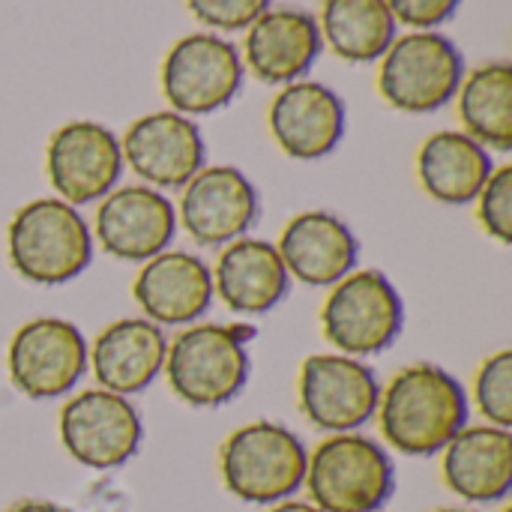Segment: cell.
Returning a JSON list of instances; mask_svg holds the SVG:
<instances>
[{"mask_svg": "<svg viewBox=\"0 0 512 512\" xmlns=\"http://www.w3.org/2000/svg\"><path fill=\"white\" fill-rule=\"evenodd\" d=\"M291 279L309 288H333L357 267L360 243L354 231L327 210L297 213L276 243Z\"/></svg>", "mask_w": 512, "mask_h": 512, "instance_id": "cell-19", "label": "cell"}, {"mask_svg": "<svg viewBox=\"0 0 512 512\" xmlns=\"http://www.w3.org/2000/svg\"><path fill=\"white\" fill-rule=\"evenodd\" d=\"M165 354L168 339L159 324L147 318H120L96 336L90 366L102 390L129 399L162 375Z\"/></svg>", "mask_w": 512, "mask_h": 512, "instance_id": "cell-20", "label": "cell"}, {"mask_svg": "<svg viewBox=\"0 0 512 512\" xmlns=\"http://www.w3.org/2000/svg\"><path fill=\"white\" fill-rule=\"evenodd\" d=\"M141 438L144 426L135 405L111 390H84L60 408V441L84 468L111 471L126 465Z\"/></svg>", "mask_w": 512, "mask_h": 512, "instance_id": "cell-10", "label": "cell"}, {"mask_svg": "<svg viewBox=\"0 0 512 512\" xmlns=\"http://www.w3.org/2000/svg\"><path fill=\"white\" fill-rule=\"evenodd\" d=\"M405 324V306L381 270H351L339 279L324 306L321 330L324 339L345 357H375L387 351Z\"/></svg>", "mask_w": 512, "mask_h": 512, "instance_id": "cell-6", "label": "cell"}, {"mask_svg": "<svg viewBox=\"0 0 512 512\" xmlns=\"http://www.w3.org/2000/svg\"><path fill=\"white\" fill-rule=\"evenodd\" d=\"M120 150L123 165H129L153 189H183L207 159L201 129L177 111H153L138 117L126 129Z\"/></svg>", "mask_w": 512, "mask_h": 512, "instance_id": "cell-13", "label": "cell"}, {"mask_svg": "<svg viewBox=\"0 0 512 512\" xmlns=\"http://www.w3.org/2000/svg\"><path fill=\"white\" fill-rule=\"evenodd\" d=\"M474 396L480 414L489 426L510 429L512 426V351H498L483 360L474 378Z\"/></svg>", "mask_w": 512, "mask_h": 512, "instance_id": "cell-26", "label": "cell"}, {"mask_svg": "<svg viewBox=\"0 0 512 512\" xmlns=\"http://www.w3.org/2000/svg\"><path fill=\"white\" fill-rule=\"evenodd\" d=\"M435 512H471V510H456V507H444V510H435Z\"/></svg>", "mask_w": 512, "mask_h": 512, "instance_id": "cell-32", "label": "cell"}, {"mask_svg": "<svg viewBox=\"0 0 512 512\" xmlns=\"http://www.w3.org/2000/svg\"><path fill=\"white\" fill-rule=\"evenodd\" d=\"M90 348L81 330L63 318H33L21 324L6 351V369L27 399H57L81 384Z\"/></svg>", "mask_w": 512, "mask_h": 512, "instance_id": "cell-9", "label": "cell"}, {"mask_svg": "<svg viewBox=\"0 0 512 512\" xmlns=\"http://www.w3.org/2000/svg\"><path fill=\"white\" fill-rule=\"evenodd\" d=\"M492 171V153L471 135L453 129L429 135L417 153V174L426 195L450 207L477 201Z\"/></svg>", "mask_w": 512, "mask_h": 512, "instance_id": "cell-23", "label": "cell"}, {"mask_svg": "<svg viewBox=\"0 0 512 512\" xmlns=\"http://www.w3.org/2000/svg\"><path fill=\"white\" fill-rule=\"evenodd\" d=\"M132 297L159 327H183L198 321L213 300V273L192 252L165 249L141 264Z\"/></svg>", "mask_w": 512, "mask_h": 512, "instance_id": "cell-18", "label": "cell"}, {"mask_svg": "<svg viewBox=\"0 0 512 512\" xmlns=\"http://www.w3.org/2000/svg\"><path fill=\"white\" fill-rule=\"evenodd\" d=\"M45 171L60 201L72 207L99 201L123 174L120 138L96 120H69L48 141Z\"/></svg>", "mask_w": 512, "mask_h": 512, "instance_id": "cell-12", "label": "cell"}, {"mask_svg": "<svg viewBox=\"0 0 512 512\" xmlns=\"http://www.w3.org/2000/svg\"><path fill=\"white\" fill-rule=\"evenodd\" d=\"M270 135L279 150L291 159H321L330 156L345 138V102L336 90L321 81H291L285 84L267 111Z\"/></svg>", "mask_w": 512, "mask_h": 512, "instance_id": "cell-16", "label": "cell"}, {"mask_svg": "<svg viewBox=\"0 0 512 512\" xmlns=\"http://www.w3.org/2000/svg\"><path fill=\"white\" fill-rule=\"evenodd\" d=\"M267 512H321L312 501H294V498H288V501H279V504H273Z\"/></svg>", "mask_w": 512, "mask_h": 512, "instance_id": "cell-31", "label": "cell"}, {"mask_svg": "<svg viewBox=\"0 0 512 512\" xmlns=\"http://www.w3.org/2000/svg\"><path fill=\"white\" fill-rule=\"evenodd\" d=\"M180 225L198 246H228L258 219V192L234 165L201 168L180 195Z\"/></svg>", "mask_w": 512, "mask_h": 512, "instance_id": "cell-14", "label": "cell"}, {"mask_svg": "<svg viewBox=\"0 0 512 512\" xmlns=\"http://www.w3.org/2000/svg\"><path fill=\"white\" fill-rule=\"evenodd\" d=\"M321 39L348 63L381 60L396 39V18L387 0H324Z\"/></svg>", "mask_w": 512, "mask_h": 512, "instance_id": "cell-24", "label": "cell"}, {"mask_svg": "<svg viewBox=\"0 0 512 512\" xmlns=\"http://www.w3.org/2000/svg\"><path fill=\"white\" fill-rule=\"evenodd\" d=\"M6 252L24 282L57 288L90 267L93 234L78 207L60 198H36L12 216Z\"/></svg>", "mask_w": 512, "mask_h": 512, "instance_id": "cell-3", "label": "cell"}, {"mask_svg": "<svg viewBox=\"0 0 512 512\" xmlns=\"http://www.w3.org/2000/svg\"><path fill=\"white\" fill-rule=\"evenodd\" d=\"M456 96L465 135L486 150H512V66L507 60L483 63L468 72Z\"/></svg>", "mask_w": 512, "mask_h": 512, "instance_id": "cell-25", "label": "cell"}, {"mask_svg": "<svg viewBox=\"0 0 512 512\" xmlns=\"http://www.w3.org/2000/svg\"><path fill=\"white\" fill-rule=\"evenodd\" d=\"M189 12L213 30H246L255 18H261L273 0H186Z\"/></svg>", "mask_w": 512, "mask_h": 512, "instance_id": "cell-28", "label": "cell"}, {"mask_svg": "<svg viewBox=\"0 0 512 512\" xmlns=\"http://www.w3.org/2000/svg\"><path fill=\"white\" fill-rule=\"evenodd\" d=\"M396 24H408L414 30H435L456 15L462 0H387Z\"/></svg>", "mask_w": 512, "mask_h": 512, "instance_id": "cell-29", "label": "cell"}, {"mask_svg": "<svg viewBox=\"0 0 512 512\" xmlns=\"http://www.w3.org/2000/svg\"><path fill=\"white\" fill-rule=\"evenodd\" d=\"M243 75L237 45L216 33H189L162 60V93L183 117L213 114L240 93Z\"/></svg>", "mask_w": 512, "mask_h": 512, "instance_id": "cell-8", "label": "cell"}, {"mask_svg": "<svg viewBox=\"0 0 512 512\" xmlns=\"http://www.w3.org/2000/svg\"><path fill=\"white\" fill-rule=\"evenodd\" d=\"M441 474L453 495L495 504L512 492V435L498 426H465L444 450Z\"/></svg>", "mask_w": 512, "mask_h": 512, "instance_id": "cell-21", "label": "cell"}, {"mask_svg": "<svg viewBox=\"0 0 512 512\" xmlns=\"http://www.w3.org/2000/svg\"><path fill=\"white\" fill-rule=\"evenodd\" d=\"M6 512H63L57 504H51V501H18V504H12Z\"/></svg>", "mask_w": 512, "mask_h": 512, "instance_id": "cell-30", "label": "cell"}, {"mask_svg": "<svg viewBox=\"0 0 512 512\" xmlns=\"http://www.w3.org/2000/svg\"><path fill=\"white\" fill-rule=\"evenodd\" d=\"M291 288V276L279 258V249L267 240L240 237L228 243L213 270V294L237 315L273 312Z\"/></svg>", "mask_w": 512, "mask_h": 512, "instance_id": "cell-22", "label": "cell"}, {"mask_svg": "<svg viewBox=\"0 0 512 512\" xmlns=\"http://www.w3.org/2000/svg\"><path fill=\"white\" fill-rule=\"evenodd\" d=\"M465 78V60L453 39L435 30L396 36L381 57L378 90L384 102L405 114H432L444 108Z\"/></svg>", "mask_w": 512, "mask_h": 512, "instance_id": "cell-7", "label": "cell"}, {"mask_svg": "<svg viewBox=\"0 0 512 512\" xmlns=\"http://www.w3.org/2000/svg\"><path fill=\"white\" fill-rule=\"evenodd\" d=\"M300 408L306 420L330 435L363 429L381 399L375 372L345 354H312L300 366Z\"/></svg>", "mask_w": 512, "mask_h": 512, "instance_id": "cell-11", "label": "cell"}, {"mask_svg": "<svg viewBox=\"0 0 512 512\" xmlns=\"http://www.w3.org/2000/svg\"><path fill=\"white\" fill-rule=\"evenodd\" d=\"M477 219L492 240L504 246L512 243V165L495 168L486 186L480 189Z\"/></svg>", "mask_w": 512, "mask_h": 512, "instance_id": "cell-27", "label": "cell"}, {"mask_svg": "<svg viewBox=\"0 0 512 512\" xmlns=\"http://www.w3.org/2000/svg\"><path fill=\"white\" fill-rule=\"evenodd\" d=\"M504 512H512V507H504Z\"/></svg>", "mask_w": 512, "mask_h": 512, "instance_id": "cell-33", "label": "cell"}, {"mask_svg": "<svg viewBox=\"0 0 512 512\" xmlns=\"http://www.w3.org/2000/svg\"><path fill=\"white\" fill-rule=\"evenodd\" d=\"M303 486L321 512H381L396 492V468L378 441L342 432L309 453Z\"/></svg>", "mask_w": 512, "mask_h": 512, "instance_id": "cell-5", "label": "cell"}, {"mask_svg": "<svg viewBox=\"0 0 512 512\" xmlns=\"http://www.w3.org/2000/svg\"><path fill=\"white\" fill-rule=\"evenodd\" d=\"M384 441L402 456H438L468 426L465 387L435 363H414L393 375L378 399Z\"/></svg>", "mask_w": 512, "mask_h": 512, "instance_id": "cell-1", "label": "cell"}, {"mask_svg": "<svg viewBox=\"0 0 512 512\" xmlns=\"http://www.w3.org/2000/svg\"><path fill=\"white\" fill-rule=\"evenodd\" d=\"M306 447L282 423L255 420L234 429L219 450L225 489L243 504L273 507L294 498L306 480Z\"/></svg>", "mask_w": 512, "mask_h": 512, "instance_id": "cell-4", "label": "cell"}, {"mask_svg": "<svg viewBox=\"0 0 512 512\" xmlns=\"http://www.w3.org/2000/svg\"><path fill=\"white\" fill-rule=\"evenodd\" d=\"M252 324H192L165 354V375L174 396L192 408H219L243 393L252 375L246 345Z\"/></svg>", "mask_w": 512, "mask_h": 512, "instance_id": "cell-2", "label": "cell"}, {"mask_svg": "<svg viewBox=\"0 0 512 512\" xmlns=\"http://www.w3.org/2000/svg\"><path fill=\"white\" fill-rule=\"evenodd\" d=\"M246 30L243 66H249V72L264 84L300 81L324 48L318 18L294 6H270Z\"/></svg>", "mask_w": 512, "mask_h": 512, "instance_id": "cell-17", "label": "cell"}, {"mask_svg": "<svg viewBox=\"0 0 512 512\" xmlns=\"http://www.w3.org/2000/svg\"><path fill=\"white\" fill-rule=\"evenodd\" d=\"M93 231L111 258L144 264L171 246L177 210L153 186H120L102 198Z\"/></svg>", "mask_w": 512, "mask_h": 512, "instance_id": "cell-15", "label": "cell"}]
</instances>
